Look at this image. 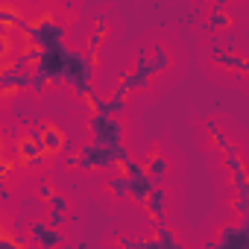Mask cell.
<instances>
[{"label":"cell","instance_id":"16","mask_svg":"<svg viewBox=\"0 0 249 249\" xmlns=\"http://www.w3.org/2000/svg\"><path fill=\"white\" fill-rule=\"evenodd\" d=\"M47 82H50V79H47V73H41V71H36V73H33V79H30V88H33L36 94H41V91L47 88Z\"/></svg>","mask_w":249,"mask_h":249},{"label":"cell","instance_id":"14","mask_svg":"<svg viewBox=\"0 0 249 249\" xmlns=\"http://www.w3.org/2000/svg\"><path fill=\"white\" fill-rule=\"evenodd\" d=\"M47 208H50V214H68V196L50 194V196H47Z\"/></svg>","mask_w":249,"mask_h":249},{"label":"cell","instance_id":"13","mask_svg":"<svg viewBox=\"0 0 249 249\" xmlns=\"http://www.w3.org/2000/svg\"><path fill=\"white\" fill-rule=\"evenodd\" d=\"M108 188H111V194H114L117 199H126V196H129V182H126V176L108 179Z\"/></svg>","mask_w":249,"mask_h":249},{"label":"cell","instance_id":"9","mask_svg":"<svg viewBox=\"0 0 249 249\" xmlns=\"http://www.w3.org/2000/svg\"><path fill=\"white\" fill-rule=\"evenodd\" d=\"M156 243H159V249L164 246V249H179V240L170 234V229H167V223H156Z\"/></svg>","mask_w":249,"mask_h":249},{"label":"cell","instance_id":"5","mask_svg":"<svg viewBox=\"0 0 249 249\" xmlns=\"http://www.w3.org/2000/svg\"><path fill=\"white\" fill-rule=\"evenodd\" d=\"M30 231H33V237H36L41 246H56V243H62V234H59L53 226H47V223L33 220V223H30Z\"/></svg>","mask_w":249,"mask_h":249},{"label":"cell","instance_id":"21","mask_svg":"<svg viewBox=\"0 0 249 249\" xmlns=\"http://www.w3.org/2000/svg\"><path fill=\"white\" fill-rule=\"evenodd\" d=\"M0 153H3V138H0Z\"/></svg>","mask_w":249,"mask_h":249},{"label":"cell","instance_id":"18","mask_svg":"<svg viewBox=\"0 0 249 249\" xmlns=\"http://www.w3.org/2000/svg\"><path fill=\"white\" fill-rule=\"evenodd\" d=\"M50 194H53V191H50V185H47V182H44V185H41V188H38V199H47V196H50Z\"/></svg>","mask_w":249,"mask_h":249},{"label":"cell","instance_id":"6","mask_svg":"<svg viewBox=\"0 0 249 249\" xmlns=\"http://www.w3.org/2000/svg\"><path fill=\"white\" fill-rule=\"evenodd\" d=\"M150 85V73L147 71H141V68H135V73H126V76H120V82H117V88L120 91H141V88H147Z\"/></svg>","mask_w":249,"mask_h":249},{"label":"cell","instance_id":"1","mask_svg":"<svg viewBox=\"0 0 249 249\" xmlns=\"http://www.w3.org/2000/svg\"><path fill=\"white\" fill-rule=\"evenodd\" d=\"M65 36H68V30H65L62 24L50 21V18H41V21H38V24H33V27H30V33H27V38H30L36 47L59 44V41H65Z\"/></svg>","mask_w":249,"mask_h":249},{"label":"cell","instance_id":"8","mask_svg":"<svg viewBox=\"0 0 249 249\" xmlns=\"http://www.w3.org/2000/svg\"><path fill=\"white\" fill-rule=\"evenodd\" d=\"M41 147H44V150H50V153L62 150V135H59V129L44 126V129H41Z\"/></svg>","mask_w":249,"mask_h":249},{"label":"cell","instance_id":"17","mask_svg":"<svg viewBox=\"0 0 249 249\" xmlns=\"http://www.w3.org/2000/svg\"><path fill=\"white\" fill-rule=\"evenodd\" d=\"M6 36H9V27H6V24H0V56L6 53Z\"/></svg>","mask_w":249,"mask_h":249},{"label":"cell","instance_id":"4","mask_svg":"<svg viewBox=\"0 0 249 249\" xmlns=\"http://www.w3.org/2000/svg\"><path fill=\"white\" fill-rule=\"evenodd\" d=\"M126 182H129V194H132V199H135V202H144L147 194H150V188H153V179L147 176V170L126 176Z\"/></svg>","mask_w":249,"mask_h":249},{"label":"cell","instance_id":"19","mask_svg":"<svg viewBox=\"0 0 249 249\" xmlns=\"http://www.w3.org/2000/svg\"><path fill=\"white\" fill-rule=\"evenodd\" d=\"M0 246H15V240H9V237H3V234H0Z\"/></svg>","mask_w":249,"mask_h":249},{"label":"cell","instance_id":"12","mask_svg":"<svg viewBox=\"0 0 249 249\" xmlns=\"http://www.w3.org/2000/svg\"><path fill=\"white\" fill-rule=\"evenodd\" d=\"M44 153V147H41V141H33V138H24L21 144H18V156L21 159H33V156H41Z\"/></svg>","mask_w":249,"mask_h":249},{"label":"cell","instance_id":"2","mask_svg":"<svg viewBox=\"0 0 249 249\" xmlns=\"http://www.w3.org/2000/svg\"><path fill=\"white\" fill-rule=\"evenodd\" d=\"M249 243V226H237V229H223L220 231V240L208 243L211 249H246Z\"/></svg>","mask_w":249,"mask_h":249},{"label":"cell","instance_id":"3","mask_svg":"<svg viewBox=\"0 0 249 249\" xmlns=\"http://www.w3.org/2000/svg\"><path fill=\"white\" fill-rule=\"evenodd\" d=\"M144 205H147V211L153 214V220H156V223H164V208H167V194H164V188H161V185H153V188H150V194H147V199H144Z\"/></svg>","mask_w":249,"mask_h":249},{"label":"cell","instance_id":"10","mask_svg":"<svg viewBox=\"0 0 249 249\" xmlns=\"http://www.w3.org/2000/svg\"><path fill=\"white\" fill-rule=\"evenodd\" d=\"M123 108H126V91H120V88H117V91L106 100V114H114V117H117Z\"/></svg>","mask_w":249,"mask_h":249},{"label":"cell","instance_id":"20","mask_svg":"<svg viewBox=\"0 0 249 249\" xmlns=\"http://www.w3.org/2000/svg\"><path fill=\"white\" fill-rule=\"evenodd\" d=\"M6 173H9V164H6V161H0V176H6Z\"/></svg>","mask_w":249,"mask_h":249},{"label":"cell","instance_id":"11","mask_svg":"<svg viewBox=\"0 0 249 249\" xmlns=\"http://www.w3.org/2000/svg\"><path fill=\"white\" fill-rule=\"evenodd\" d=\"M214 53H217V62H220V65H226V68H234V71L246 73V59H243V56H231V53H220V50H214Z\"/></svg>","mask_w":249,"mask_h":249},{"label":"cell","instance_id":"7","mask_svg":"<svg viewBox=\"0 0 249 249\" xmlns=\"http://www.w3.org/2000/svg\"><path fill=\"white\" fill-rule=\"evenodd\" d=\"M167 170H170V161L164 156H153L150 164H147V176L153 179V185H161L164 176H167Z\"/></svg>","mask_w":249,"mask_h":249},{"label":"cell","instance_id":"15","mask_svg":"<svg viewBox=\"0 0 249 249\" xmlns=\"http://www.w3.org/2000/svg\"><path fill=\"white\" fill-rule=\"evenodd\" d=\"M226 24H229V12H226V9H211L208 27H226Z\"/></svg>","mask_w":249,"mask_h":249}]
</instances>
